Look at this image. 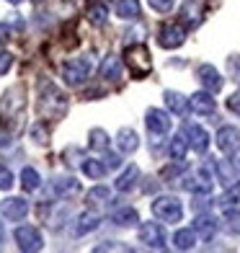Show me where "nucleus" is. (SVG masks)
I'll return each mask as SVG.
<instances>
[{"label": "nucleus", "instance_id": "nucleus-15", "mask_svg": "<svg viewBox=\"0 0 240 253\" xmlns=\"http://www.w3.org/2000/svg\"><path fill=\"white\" fill-rule=\"evenodd\" d=\"M214 109H217V103H214L209 90H199V93L189 96V111L199 114V117H212Z\"/></svg>", "mask_w": 240, "mask_h": 253}, {"label": "nucleus", "instance_id": "nucleus-22", "mask_svg": "<svg viewBox=\"0 0 240 253\" xmlns=\"http://www.w3.org/2000/svg\"><path fill=\"white\" fill-rule=\"evenodd\" d=\"M137 181H140V168L137 166H127L124 168V173H119V178H117V191H121V194H127V191H132V189H137Z\"/></svg>", "mask_w": 240, "mask_h": 253}, {"label": "nucleus", "instance_id": "nucleus-19", "mask_svg": "<svg viewBox=\"0 0 240 253\" xmlns=\"http://www.w3.org/2000/svg\"><path fill=\"white\" fill-rule=\"evenodd\" d=\"M98 75L104 80H119L121 78V60L117 54H106L104 62L98 65Z\"/></svg>", "mask_w": 240, "mask_h": 253}, {"label": "nucleus", "instance_id": "nucleus-11", "mask_svg": "<svg viewBox=\"0 0 240 253\" xmlns=\"http://www.w3.org/2000/svg\"><path fill=\"white\" fill-rule=\"evenodd\" d=\"M184 134H186L189 147H191L194 153L204 155V153L209 150V134H207V129H204V126H199V124H186V126H184Z\"/></svg>", "mask_w": 240, "mask_h": 253}, {"label": "nucleus", "instance_id": "nucleus-4", "mask_svg": "<svg viewBox=\"0 0 240 253\" xmlns=\"http://www.w3.org/2000/svg\"><path fill=\"white\" fill-rule=\"evenodd\" d=\"M13 240L21 251L34 253V251H41L44 246V235L39 233V227H31V225H21L13 230Z\"/></svg>", "mask_w": 240, "mask_h": 253}, {"label": "nucleus", "instance_id": "nucleus-33", "mask_svg": "<svg viewBox=\"0 0 240 253\" xmlns=\"http://www.w3.org/2000/svg\"><path fill=\"white\" fill-rule=\"evenodd\" d=\"M147 3H150V8L158 10V13H168V10H173L176 0H147Z\"/></svg>", "mask_w": 240, "mask_h": 253}, {"label": "nucleus", "instance_id": "nucleus-28", "mask_svg": "<svg viewBox=\"0 0 240 253\" xmlns=\"http://www.w3.org/2000/svg\"><path fill=\"white\" fill-rule=\"evenodd\" d=\"M106 163H101V160H93V158H88V160H83V173L88 176V178H104L106 176Z\"/></svg>", "mask_w": 240, "mask_h": 253}, {"label": "nucleus", "instance_id": "nucleus-24", "mask_svg": "<svg viewBox=\"0 0 240 253\" xmlns=\"http://www.w3.org/2000/svg\"><path fill=\"white\" fill-rule=\"evenodd\" d=\"M111 222L119 225V227H134L140 222V214H137V210H132V207H121V210H117L111 214Z\"/></svg>", "mask_w": 240, "mask_h": 253}, {"label": "nucleus", "instance_id": "nucleus-39", "mask_svg": "<svg viewBox=\"0 0 240 253\" xmlns=\"http://www.w3.org/2000/svg\"><path fill=\"white\" fill-rule=\"evenodd\" d=\"M13 145V134H10L8 129H0V150H3V147H10Z\"/></svg>", "mask_w": 240, "mask_h": 253}, {"label": "nucleus", "instance_id": "nucleus-23", "mask_svg": "<svg viewBox=\"0 0 240 253\" xmlns=\"http://www.w3.org/2000/svg\"><path fill=\"white\" fill-rule=\"evenodd\" d=\"M109 18V3L106 0H93V3L88 5V21L96 26H104Z\"/></svg>", "mask_w": 240, "mask_h": 253}, {"label": "nucleus", "instance_id": "nucleus-40", "mask_svg": "<svg viewBox=\"0 0 240 253\" xmlns=\"http://www.w3.org/2000/svg\"><path fill=\"white\" fill-rule=\"evenodd\" d=\"M5 240V230H3V222H0V243Z\"/></svg>", "mask_w": 240, "mask_h": 253}, {"label": "nucleus", "instance_id": "nucleus-35", "mask_svg": "<svg viewBox=\"0 0 240 253\" xmlns=\"http://www.w3.org/2000/svg\"><path fill=\"white\" fill-rule=\"evenodd\" d=\"M10 65H13V54L5 52V49H0V75H5L10 70Z\"/></svg>", "mask_w": 240, "mask_h": 253}, {"label": "nucleus", "instance_id": "nucleus-34", "mask_svg": "<svg viewBox=\"0 0 240 253\" xmlns=\"http://www.w3.org/2000/svg\"><path fill=\"white\" fill-rule=\"evenodd\" d=\"M10 186H13V173H10L5 166H0V189L8 191Z\"/></svg>", "mask_w": 240, "mask_h": 253}, {"label": "nucleus", "instance_id": "nucleus-20", "mask_svg": "<svg viewBox=\"0 0 240 253\" xmlns=\"http://www.w3.org/2000/svg\"><path fill=\"white\" fill-rule=\"evenodd\" d=\"M78 191H80V181H75L73 176H57L52 181V194H57V197H73Z\"/></svg>", "mask_w": 240, "mask_h": 253}, {"label": "nucleus", "instance_id": "nucleus-21", "mask_svg": "<svg viewBox=\"0 0 240 253\" xmlns=\"http://www.w3.org/2000/svg\"><path fill=\"white\" fill-rule=\"evenodd\" d=\"M189 153V140H186V134L181 132V134H173L170 137V142H168V158L173 160V163H181V160L186 158Z\"/></svg>", "mask_w": 240, "mask_h": 253}, {"label": "nucleus", "instance_id": "nucleus-5", "mask_svg": "<svg viewBox=\"0 0 240 253\" xmlns=\"http://www.w3.org/2000/svg\"><path fill=\"white\" fill-rule=\"evenodd\" d=\"M214 173H217V181H220L225 189L238 186V183H240V163L233 155L222 158V160H217V163H214Z\"/></svg>", "mask_w": 240, "mask_h": 253}, {"label": "nucleus", "instance_id": "nucleus-38", "mask_svg": "<svg viewBox=\"0 0 240 253\" xmlns=\"http://www.w3.org/2000/svg\"><path fill=\"white\" fill-rule=\"evenodd\" d=\"M104 163H106V168H119V166H121V155H117V153H106Z\"/></svg>", "mask_w": 240, "mask_h": 253}, {"label": "nucleus", "instance_id": "nucleus-9", "mask_svg": "<svg viewBox=\"0 0 240 253\" xmlns=\"http://www.w3.org/2000/svg\"><path fill=\"white\" fill-rule=\"evenodd\" d=\"M186 42V29L181 24H165L158 34V44L163 49H178Z\"/></svg>", "mask_w": 240, "mask_h": 253}, {"label": "nucleus", "instance_id": "nucleus-25", "mask_svg": "<svg viewBox=\"0 0 240 253\" xmlns=\"http://www.w3.org/2000/svg\"><path fill=\"white\" fill-rule=\"evenodd\" d=\"M173 246L178 251H191L197 246V233H194V227H181L173 233Z\"/></svg>", "mask_w": 240, "mask_h": 253}, {"label": "nucleus", "instance_id": "nucleus-3", "mask_svg": "<svg viewBox=\"0 0 240 253\" xmlns=\"http://www.w3.org/2000/svg\"><path fill=\"white\" fill-rule=\"evenodd\" d=\"M153 214L163 222H181V217H184V204H181L178 197L165 194V197H158L153 202Z\"/></svg>", "mask_w": 240, "mask_h": 253}, {"label": "nucleus", "instance_id": "nucleus-12", "mask_svg": "<svg viewBox=\"0 0 240 253\" xmlns=\"http://www.w3.org/2000/svg\"><path fill=\"white\" fill-rule=\"evenodd\" d=\"M197 78H199V83L204 85V90H209V93H220L222 85H225L220 70L212 67V65H199L197 67Z\"/></svg>", "mask_w": 240, "mask_h": 253}, {"label": "nucleus", "instance_id": "nucleus-17", "mask_svg": "<svg viewBox=\"0 0 240 253\" xmlns=\"http://www.w3.org/2000/svg\"><path fill=\"white\" fill-rule=\"evenodd\" d=\"M117 147H119L121 155H132L137 147H140V137H137L134 129L124 126V129H119V134H117Z\"/></svg>", "mask_w": 240, "mask_h": 253}, {"label": "nucleus", "instance_id": "nucleus-16", "mask_svg": "<svg viewBox=\"0 0 240 253\" xmlns=\"http://www.w3.org/2000/svg\"><path fill=\"white\" fill-rule=\"evenodd\" d=\"M98 225H101V217L96 212H83L75 220V225H73V238H83L88 233H93Z\"/></svg>", "mask_w": 240, "mask_h": 253}, {"label": "nucleus", "instance_id": "nucleus-30", "mask_svg": "<svg viewBox=\"0 0 240 253\" xmlns=\"http://www.w3.org/2000/svg\"><path fill=\"white\" fill-rule=\"evenodd\" d=\"M111 202V189L106 186H93L88 191V204L90 207H98V204H109Z\"/></svg>", "mask_w": 240, "mask_h": 253}, {"label": "nucleus", "instance_id": "nucleus-8", "mask_svg": "<svg viewBox=\"0 0 240 253\" xmlns=\"http://www.w3.org/2000/svg\"><path fill=\"white\" fill-rule=\"evenodd\" d=\"M145 124H147V129H150V134L155 137H163L170 132V114L163 111V109H147L145 111Z\"/></svg>", "mask_w": 240, "mask_h": 253}, {"label": "nucleus", "instance_id": "nucleus-41", "mask_svg": "<svg viewBox=\"0 0 240 253\" xmlns=\"http://www.w3.org/2000/svg\"><path fill=\"white\" fill-rule=\"evenodd\" d=\"M8 3H24V0H8Z\"/></svg>", "mask_w": 240, "mask_h": 253}, {"label": "nucleus", "instance_id": "nucleus-37", "mask_svg": "<svg viewBox=\"0 0 240 253\" xmlns=\"http://www.w3.org/2000/svg\"><path fill=\"white\" fill-rule=\"evenodd\" d=\"M227 109H230L235 117H240V90L238 93H233L230 98H227Z\"/></svg>", "mask_w": 240, "mask_h": 253}, {"label": "nucleus", "instance_id": "nucleus-29", "mask_svg": "<svg viewBox=\"0 0 240 253\" xmlns=\"http://www.w3.org/2000/svg\"><path fill=\"white\" fill-rule=\"evenodd\" d=\"M90 150H96V153H106L109 150V134L104 129H90Z\"/></svg>", "mask_w": 240, "mask_h": 253}, {"label": "nucleus", "instance_id": "nucleus-10", "mask_svg": "<svg viewBox=\"0 0 240 253\" xmlns=\"http://www.w3.org/2000/svg\"><path fill=\"white\" fill-rule=\"evenodd\" d=\"M217 147L225 155H238L240 153V129L238 126H233V124L220 126V132H217Z\"/></svg>", "mask_w": 240, "mask_h": 253}, {"label": "nucleus", "instance_id": "nucleus-7", "mask_svg": "<svg viewBox=\"0 0 240 253\" xmlns=\"http://www.w3.org/2000/svg\"><path fill=\"white\" fill-rule=\"evenodd\" d=\"M140 243H145L147 248L163 251L165 243H168L165 227L160 225V222H142V225H140Z\"/></svg>", "mask_w": 240, "mask_h": 253}, {"label": "nucleus", "instance_id": "nucleus-18", "mask_svg": "<svg viewBox=\"0 0 240 253\" xmlns=\"http://www.w3.org/2000/svg\"><path fill=\"white\" fill-rule=\"evenodd\" d=\"M163 98H165V106H168L170 114H176V117L189 114V98L184 93H178V90H165Z\"/></svg>", "mask_w": 240, "mask_h": 253}, {"label": "nucleus", "instance_id": "nucleus-26", "mask_svg": "<svg viewBox=\"0 0 240 253\" xmlns=\"http://www.w3.org/2000/svg\"><path fill=\"white\" fill-rule=\"evenodd\" d=\"M117 16L121 21H137L140 18V0H117Z\"/></svg>", "mask_w": 240, "mask_h": 253}, {"label": "nucleus", "instance_id": "nucleus-31", "mask_svg": "<svg viewBox=\"0 0 240 253\" xmlns=\"http://www.w3.org/2000/svg\"><path fill=\"white\" fill-rule=\"evenodd\" d=\"M31 140L37 142V145H47L49 142V129H47V124H41V122H37L31 126Z\"/></svg>", "mask_w": 240, "mask_h": 253}, {"label": "nucleus", "instance_id": "nucleus-32", "mask_svg": "<svg viewBox=\"0 0 240 253\" xmlns=\"http://www.w3.org/2000/svg\"><path fill=\"white\" fill-rule=\"evenodd\" d=\"M220 204L225 207V210H227V207H238L240 204V183H238V186H230V189L222 194Z\"/></svg>", "mask_w": 240, "mask_h": 253}, {"label": "nucleus", "instance_id": "nucleus-1", "mask_svg": "<svg viewBox=\"0 0 240 253\" xmlns=\"http://www.w3.org/2000/svg\"><path fill=\"white\" fill-rule=\"evenodd\" d=\"M124 65L129 67L132 78L140 80V78H145L147 73L153 70V57H150V52H147L145 44H132V47L124 49Z\"/></svg>", "mask_w": 240, "mask_h": 253}, {"label": "nucleus", "instance_id": "nucleus-13", "mask_svg": "<svg viewBox=\"0 0 240 253\" xmlns=\"http://www.w3.org/2000/svg\"><path fill=\"white\" fill-rule=\"evenodd\" d=\"M194 233H197V238H201V240H212L217 233H220V220H217L214 214H209V212H199V217L194 220Z\"/></svg>", "mask_w": 240, "mask_h": 253}, {"label": "nucleus", "instance_id": "nucleus-2", "mask_svg": "<svg viewBox=\"0 0 240 253\" xmlns=\"http://www.w3.org/2000/svg\"><path fill=\"white\" fill-rule=\"evenodd\" d=\"M90 70H93V60H90V57H75V60L62 65V83L75 88L80 83H85Z\"/></svg>", "mask_w": 240, "mask_h": 253}, {"label": "nucleus", "instance_id": "nucleus-6", "mask_svg": "<svg viewBox=\"0 0 240 253\" xmlns=\"http://www.w3.org/2000/svg\"><path fill=\"white\" fill-rule=\"evenodd\" d=\"M181 186L189 194H212V176L209 168H199L189 176H181Z\"/></svg>", "mask_w": 240, "mask_h": 253}, {"label": "nucleus", "instance_id": "nucleus-27", "mask_svg": "<svg viewBox=\"0 0 240 253\" xmlns=\"http://www.w3.org/2000/svg\"><path fill=\"white\" fill-rule=\"evenodd\" d=\"M21 186H24L26 191H37L41 186V176L37 168H24L21 170Z\"/></svg>", "mask_w": 240, "mask_h": 253}, {"label": "nucleus", "instance_id": "nucleus-36", "mask_svg": "<svg viewBox=\"0 0 240 253\" xmlns=\"http://www.w3.org/2000/svg\"><path fill=\"white\" fill-rule=\"evenodd\" d=\"M227 70H230V75H233L235 80H240V57H238V54L227 60Z\"/></svg>", "mask_w": 240, "mask_h": 253}, {"label": "nucleus", "instance_id": "nucleus-14", "mask_svg": "<svg viewBox=\"0 0 240 253\" xmlns=\"http://www.w3.org/2000/svg\"><path fill=\"white\" fill-rule=\"evenodd\" d=\"M0 212H3L5 220L21 222V220L29 214V202H26L24 197H10V199H5L3 204H0Z\"/></svg>", "mask_w": 240, "mask_h": 253}]
</instances>
